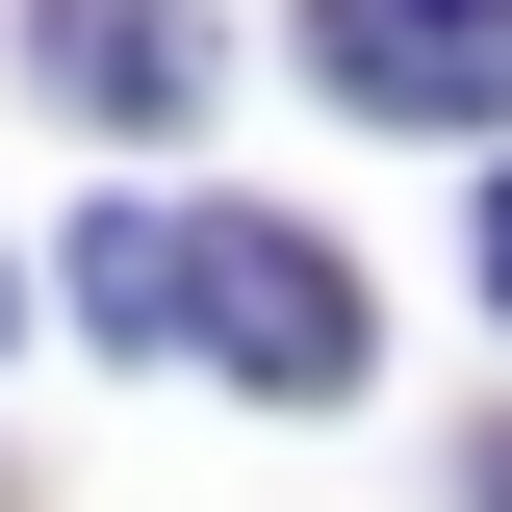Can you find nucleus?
<instances>
[{"instance_id":"nucleus-1","label":"nucleus","mask_w":512,"mask_h":512,"mask_svg":"<svg viewBox=\"0 0 512 512\" xmlns=\"http://www.w3.org/2000/svg\"><path fill=\"white\" fill-rule=\"evenodd\" d=\"M205 359H231V384H282V410H333V384H359L384 359V333H359V282H333V231H282V205H205Z\"/></svg>"},{"instance_id":"nucleus-2","label":"nucleus","mask_w":512,"mask_h":512,"mask_svg":"<svg viewBox=\"0 0 512 512\" xmlns=\"http://www.w3.org/2000/svg\"><path fill=\"white\" fill-rule=\"evenodd\" d=\"M308 77L359 128H512V0H308Z\"/></svg>"},{"instance_id":"nucleus-3","label":"nucleus","mask_w":512,"mask_h":512,"mask_svg":"<svg viewBox=\"0 0 512 512\" xmlns=\"http://www.w3.org/2000/svg\"><path fill=\"white\" fill-rule=\"evenodd\" d=\"M26 77H52L77 128H205V77H231V52H205L180 0H26Z\"/></svg>"},{"instance_id":"nucleus-4","label":"nucleus","mask_w":512,"mask_h":512,"mask_svg":"<svg viewBox=\"0 0 512 512\" xmlns=\"http://www.w3.org/2000/svg\"><path fill=\"white\" fill-rule=\"evenodd\" d=\"M77 333H103V359H180V333H205L180 205H103V231H77Z\"/></svg>"},{"instance_id":"nucleus-5","label":"nucleus","mask_w":512,"mask_h":512,"mask_svg":"<svg viewBox=\"0 0 512 512\" xmlns=\"http://www.w3.org/2000/svg\"><path fill=\"white\" fill-rule=\"evenodd\" d=\"M487 308H512V180H487Z\"/></svg>"},{"instance_id":"nucleus-6","label":"nucleus","mask_w":512,"mask_h":512,"mask_svg":"<svg viewBox=\"0 0 512 512\" xmlns=\"http://www.w3.org/2000/svg\"><path fill=\"white\" fill-rule=\"evenodd\" d=\"M487 512H512V461H487Z\"/></svg>"},{"instance_id":"nucleus-7","label":"nucleus","mask_w":512,"mask_h":512,"mask_svg":"<svg viewBox=\"0 0 512 512\" xmlns=\"http://www.w3.org/2000/svg\"><path fill=\"white\" fill-rule=\"evenodd\" d=\"M0 308H26V282H0Z\"/></svg>"}]
</instances>
